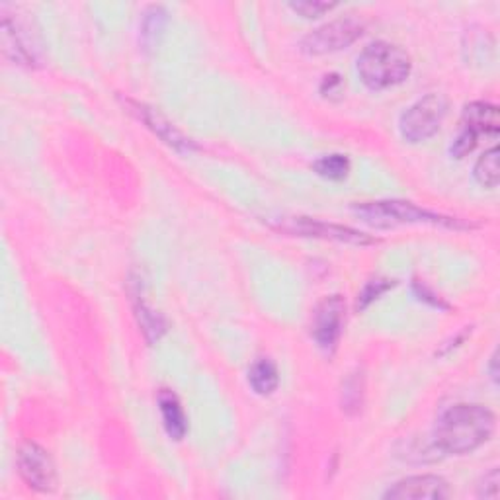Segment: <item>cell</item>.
I'll list each match as a JSON object with an SVG mask.
<instances>
[{
  "instance_id": "9c48e42d",
  "label": "cell",
  "mask_w": 500,
  "mask_h": 500,
  "mask_svg": "<svg viewBox=\"0 0 500 500\" xmlns=\"http://www.w3.org/2000/svg\"><path fill=\"white\" fill-rule=\"evenodd\" d=\"M447 483L438 475H415L399 481L385 493L387 500H442L447 498Z\"/></svg>"
},
{
  "instance_id": "30bf717a",
  "label": "cell",
  "mask_w": 500,
  "mask_h": 500,
  "mask_svg": "<svg viewBox=\"0 0 500 500\" xmlns=\"http://www.w3.org/2000/svg\"><path fill=\"white\" fill-rule=\"evenodd\" d=\"M461 130L473 133L477 139H481V137L496 139L500 133L498 108L486 102L467 104L464 110V116H461Z\"/></svg>"
},
{
  "instance_id": "e0dca14e",
  "label": "cell",
  "mask_w": 500,
  "mask_h": 500,
  "mask_svg": "<svg viewBox=\"0 0 500 500\" xmlns=\"http://www.w3.org/2000/svg\"><path fill=\"white\" fill-rule=\"evenodd\" d=\"M167 22V14L162 8L153 6L151 10L145 14V22H143V40L145 43H153L157 42V35L162 32V26H165Z\"/></svg>"
},
{
  "instance_id": "7c38bea8",
  "label": "cell",
  "mask_w": 500,
  "mask_h": 500,
  "mask_svg": "<svg viewBox=\"0 0 500 500\" xmlns=\"http://www.w3.org/2000/svg\"><path fill=\"white\" fill-rule=\"evenodd\" d=\"M159 410L162 417V424H165L167 428V434L172 438V440H182L188 432V418L178 401V397L172 391L162 389L159 393Z\"/></svg>"
},
{
  "instance_id": "5bb4252c",
  "label": "cell",
  "mask_w": 500,
  "mask_h": 500,
  "mask_svg": "<svg viewBox=\"0 0 500 500\" xmlns=\"http://www.w3.org/2000/svg\"><path fill=\"white\" fill-rule=\"evenodd\" d=\"M135 315H137V319H139L141 331L147 336L149 342H155L160 339L162 334H165V331H167L165 319H162L159 311L149 307L145 302H141V299H137V303H135Z\"/></svg>"
},
{
  "instance_id": "6da1fadb",
  "label": "cell",
  "mask_w": 500,
  "mask_h": 500,
  "mask_svg": "<svg viewBox=\"0 0 500 500\" xmlns=\"http://www.w3.org/2000/svg\"><path fill=\"white\" fill-rule=\"evenodd\" d=\"M495 428L496 417L493 410L483 405H456L438 420L434 440L446 454L466 456L489 442Z\"/></svg>"
},
{
  "instance_id": "7402d4cb",
  "label": "cell",
  "mask_w": 500,
  "mask_h": 500,
  "mask_svg": "<svg viewBox=\"0 0 500 500\" xmlns=\"http://www.w3.org/2000/svg\"><path fill=\"white\" fill-rule=\"evenodd\" d=\"M342 91V81L341 77H336V74H331V77H324V82L321 86V92L324 96H331V94H339Z\"/></svg>"
},
{
  "instance_id": "7a4b0ae2",
  "label": "cell",
  "mask_w": 500,
  "mask_h": 500,
  "mask_svg": "<svg viewBox=\"0 0 500 500\" xmlns=\"http://www.w3.org/2000/svg\"><path fill=\"white\" fill-rule=\"evenodd\" d=\"M412 69L410 55L399 45L375 42L358 57V74L371 91H385L409 79Z\"/></svg>"
},
{
  "instance_id": "603a6c76",
  "label": "cell",
  "mask_w": 500,
  "mask_h": 500,
  "mask_svg": "<svg viewBox=\"0 0 500 500\" xmlns=\"http://www.w3.org/2000/svg\"><path fill=\"white\" fill-rule=\"evenodd\" d=\"M496 361H498V356L496 354H493V358H491V378H493V381L495 383H498V370H496Z\"/></svg>"
},
{
  "instance_id": "2e32d148",
  "label": "cell",
  "mask_w": 500,
  "mask_h": 500,
  "mask_svg": "<svg viewBox=\"0 0 500 500\" xmlns=\"http://www.w3.org/2000/svg\"><path fill=\"white\" fill-rule=\"evenodd\" d=\"M312 168L327 180H344L350 172V160L344 155H327L319 159Z\"/></svg>"
},
{
  "instance_id": "44dd1931",
  "label": "cell",
  "mask_w": 500,
  "mask_h": 500,
  "mask_svg": "<svg viewBox=\"0 0 500 500\" xmlns=\"http://www.w3.org/2000/svg\"><path fill=\"white\" fill-rule=\"evenodd\" d=\"M498 485H500L498 469H493L489 475H485L483 485L479 486V496H481V498L496 500V498H498Z\"/></svg>"
},
{
  "instance_id": "5b68a950",
  "label": "cell",
  "mask_w": 500,
  "mask_h": 500,
  "mask_svg": "<svg viewBox=\"0 0 500 500\" xmlns=\"http://www.w3.org/2000/svg\"><path fill=\"white\" fill-rule=\"evenodd\" d=\"M361 32H364V26L356 18L334 20L305 35L302 49L307 55H327L341 52V49L352 45Z\"/></svg>"
},
{
  "instance_id": "52a82bcc",
  "label": "cell",
  "mask_w": 500,
  "mask_h": 500,
  "mask_svg": "<svg viewBox=\"0 0 500 500\" xmlns=\"http://www.w3.org/2000/svg\"><path fill=\"white\" fill-rule=\"evenodd\" d=\"M344 312L346 305L341 295H331L322 299L319 307L315 309V317H312V336H315L317 344L332 352L339 344V339L342 334V324H344Z\"/></svg>"
},
{
  "instance_id": "8992f818",
  "label": "cell",
  "mask_w": 500,
  "mask_h": 500,
  "mask_svg": "<svg viewBox=\"0 0 500 500\" xmlns=\"http://www.w3.org/2000/svg\"><path fill=\"white\" fill-rule=\"evenodd\" d=\"M18 471L34 491L52 493L57 486V471L53 459L37 444H24L18 452Z\"/></svg>"
},
{
  "instance_id": "9a60e30c",
  "label": "cell",
  "mask_w": 500,
  "mask_h": 500,
  "mask_svg": "<svg viewBox=\"0 0 500 500\" xmlns=\"http://www.w3.org/2000/svg\"><path fill=\"white\" fill-rule=\"evenodd\" d=\"M475 178L485 188H496L500 180L498 170V149L493 147L475 165Z\"/></svg>"
},
{
  "instance_id": "8fae6325",
  "label": "cell",
  "mask_w": 500,
  "mask_h": 500,
  "mask_svg": "<svg viewBox=\"0 0 500 500\" xmlns=\"http://www.w3.org/2000/svg\"><path fill=\"white\" fill-rule=\"evenodd\" d=\"M130 104H131L135 114L139 116V120L143 123H147L149 128H151L160 137L162 141L168 143L174 149H178V151H190L192 143L188 141L186 137L177 128H174V125L170 121H167L165 118H162L157 110L147 108L143 104H133V102H130Z\"/></svg>"
},
{
  "instance_id": "4fadbf2b",
  "label": "cell",
  "mask_w": 500,
  "mask_h": 500,
  "mask_svg": "<svg viewBox=\"0 0 500 500\" xmlns=\"http://www.w3.org/2000/svg\"><path fill=\"white\" fill-rule=\"evenodd\" d=\"M248 383L253 385V389L258 395H270L276 391L278 383H280L276 364H274V361L268 358H262V360L255 361L253 368L248 370Z\"/></svg>"
},
{
  "instance_id": "ac0fdd59",
  "label": "cell",
  "mask_w": 500,
  "mask_h": 500,
  "mask_svg": "<svg viewBox=\"0 0 500 500\" xmlns=\"http://www.w3.org/2000/svg\"><path fill=\"white\" fill-rule=\"evenodd\" d=\"M290 8L297 14H302L303 18H319L324 12H331L334 5L329 3H321V0H297V3H292Z\"/></svg>"
},
{
  "instance_id": "d6986e66",
  "label": "cell",
  "mask_w": 500,
  "mask_h": 500,
  "mask_svg": "<svg viewBox=\"0 0 500 500\" xmlns=\"http://www.w3.org/2000/svg\"><path fill=\"white\" fill-rule=\"evenodd\" d=\"M395 284L389 280H371L368 282V285L364 287V292L360 293L358 299V309H366L371 302H375L380 295H383L387 290H391Z\"/></svg>"
},
{
  "instance_id": "ffe728a7",
  "label": "cell",
  "mask_w": 500,
  "mask_h": 500,
  "mask_svg": "<svg viewBox=\"0 0 500 500\" xmlns=\"http://www.w3.org/2000/svg\"><path fill=\"white\" fill-rule=\"evenodd\" d=\"M342 409L348 412H358L361 407V385L358 378H350L344 385L342 393Z\"/></svg>"
},
{
  "instance_id": "ba28073f",
  "label": "cell",
  "mask_w": 500,
  "mask_h": 500,
  "mask_svg": "<svg viewBox=\"0 0 500 500\" xmlns=\"http://www.w3.org/2000/svg\"><path fill=\"white\" fill-rule=\"evenodd\" d=\"M285 231L297 233V235H305V236H319V239H332L339 243H348V245H373L378 243L371 236L354 231L350 227H341V225H329L322 221H312L307 217H293L290 223L284 225Z\"/></svg>"
},
{
  "instance_id": "277c9868",
  "label": "cell",
  "mask_w": 500,
  "mask_h": 500,
  "mask_svg": "<svg viewBox=\"0 0 500 500\" xmlns=\"http://www.w3.org/2000/svg\"><path fill=\"white\" fill-rule=\"evenodd\" d=\"M447 100L442 94H427L417 100L399 121L401 135L410 143H422L438 133L446 118Z\"/></svg>"
},
{
  "instance_id": "3957f363",
  "label": "cell",
  "mask_w": 500,
  "mask_h": 500,
  "mask_svg": "<svg viewBox=\"0 0 500 500\" xmlns=\"http://www.w3.org/2000/svg\"><path fill=\"white\" fill-rule=\"evenodd\" d=\"M356 214L373 227H395V225L405 223H428V225H446V227H467L466 223H459L457 219L444 217L432 214L428 209H422L410 202H370L364 206L354 207Z\"/></svg>"
}]
</instances>
